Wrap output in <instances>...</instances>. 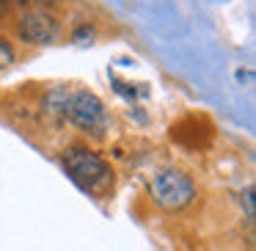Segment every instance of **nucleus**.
Wrapping results in <instances>:
<instances>
[{"label": "nucleus", "mask_w": 256, "mask_h": 251, "mask_svg": "<svg viewBox=\"0 0 256 251\" xmlns=\"http://www.w3.org/2000/svg\"><path fill=\"white\" fill-rule=\"evenodd\" d=\"M64 171L96 199H108L116 188V168L88 144H69L61 155Z\"/></svg>", "instance_id": "obj_1"}, {"label": "nucleus", "mask_w": 256, "mask_h": 251, "mask_svg": "<svg viewBox=\"0 0 256 251\" xmlns=\"http://www.w3.org/2000/svg\"><path fill=\"white\" fill-rule=\"evenodd\" d=\"M61 116L66 119L74 130L88 135V138L100 141L108 135V108H105V102L88 89H66Z\"/></svg>", "instance_id": "obj_2"}, {"label": "nucleus", "mask_w": 256, "mask_h": 251, "mask_svg": "<svg viewBox=\"0 0 256 251\" xmlns=\"http://www.w3.org/2000/svg\"><path fill=\"white\" fill-rule=\"evenodd\" d=\"M149 196L160 210L179 212L196 201V182L184 168L168 166L154 171V177L149 182Z\"/></svg>", "instance_id": "obj_3"}, {"label": "nucleus", "mask_w": 256, "mask_h": 251, "mask_svg": "<svg viewBox=\"0 0 256 251\" xmlns=\"http://www.w3.org/2000/svg\"><path fill=\"white\" fill-rule=\"evenodd\" d=\"M12 31L25 45H56L64 36V23L52 9H22L12 20Z\"/></svg>", "instance_id": "obj_4"}, {"label": "nucleus", "mask_w": 256, "mask_h": 251, "mask_svg": "<svg viewBox=\"0 0 256 251\" xmlns=\"http://www.w3.org/2000/svg\"><path fill=\"white\" fill-rule=\"evenodd\" d=\"M17 61V47L8 36H0V72H6V69L14 67Z\"/></svg>", "instance_id": "obj_5"}, {"label": "nucleus", "mask_w": 256, "mask_h": 251, "mask_svg": "<svg viewBox=\"0 0 256 251\" xmlns=\"http://www.w3.org/2000/svg\"><path fill=\"white\" fill-rule=\"evenodd\" d=\"M12 14V0H0V20Z\"/></svg>", "instance_id": "obj_6"}]
</instances>
